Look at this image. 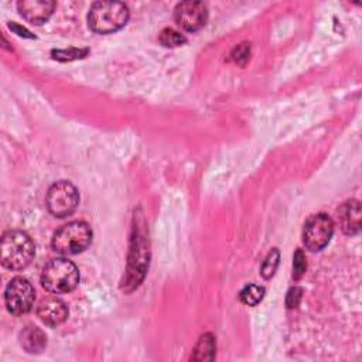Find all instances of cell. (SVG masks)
<instances>
[{"instance_id": "6da1fadb", "label": "cell", "mask_w": 362, "mask_h": 362, "mask_svg": "<svg viewBox=\"0 0 362 362\" xmlns=\"http://www.w3.org/2000/svg\"><path fill=\"white\" fill-rule=\"evenodd\" d=\"M34 257V243L23 230H8L0 242V260L8 270H23Z\"/></svg>"}, {"instance_id": "7a4b0ae2", "label": "cell", "mask_w": 362, "mask_h": 362, "mask_svg": "<svg viewBox=\"0 0 362 362\" xmlns=\"http://www.w3.org/2000/svg\"><path fill=\"white\" fill-rule=\"evenodd\" d=\"M129 8L120 1H96L88 14L89 27L98 34H110L126 25Z\"/></svg>"}, {"instance_id": "3957f363", "label": "cell", "mask_w": 362, "mask_h": 362, "mask_svg": "<svg viewBox=\"0 0 362 362\" xmlns=\"http://www.w3.org/2000/svg\"><path fill=\"white\" fill-rule=\"evenodd\" d=\"M79 283V270L68 259H52L42 267L41 284L51 294L72 291Z\"/></svg>"}, {"instance_id": "277c9868", "label": "cell", "mask_w": 362, "mask_h": 362, "mask_svg": "<svg viewBox=\"0 0 362 362\" xmlns=\"http://www.w3.org/2000/svg\"><path fill=\"white\" fill-rule=\"evenodd\" d=\"M92 242V229L86 222L72 221L55 230L51 246L64 256L78 255L83 252Z\"/></svg>"}, {"instance_id": "5b68a950", "label": "cell", "mask_w": 362, "mask_h": 362, "mask_svg": "<svg viewBox=\"0 0 362 362\" xmlns=\"http://www.w3.org/2000/svg\"><path fill=\"white\" fill-rule=\"evenodd\" d=\"M79 204V194L69 181H57L47 192L45 205L48 211L57 218H65L75 212Z\"/></svg>"}, {"instance_id": "8992f818", "label": "cell", "mask_w": 362, "mask_h": 362, "mask_svg": "<svg viewBox=\"0 0 362 362\" xmlns=\"http://www.w3.org/2000/svg\"><path fill=\"white\" fill-rule=\"evenodd\" d=\"M334 233V222L332 219L324 214L311 215L303 228V243L311 252H318L324 249Z\"/></svg>"}, {"instance_id": "52a82bcc", "label": "cell", "mask_w": 362, "mask_h": 362, "mask_svg": "<svg viewBox=\"0 0 362 362\" xmlns=\"http://www.w3.org/2000/svg\"><path fill=\"white\" fill-rule=\"evenodd\" d=\"M35 291L31 283L24 277H14L8 281L4 290V304L10 314H27L34 304Z\"/></svg>"}, {"instance_id": "ba28073f", "label": "cell", "mask_w": 362, "mask_h": 362, "mask_svg": "<svg viewBox=\"0 0 362 362\" xmlns=\"http://www.w3.org/2000/svg\"><path fill=\"white\" fill-rule=\"evenodd\" d=\"M174 18L182 30L194 33L205 25L208 8L201 1H181L175 6Z\"/></svg>"}, {"instance_id": "9c48e42d", "label": "cell", "mask_w": 362, "mask_h": 362, "mask_svg": "<svg viewBox=\"0 0 362 362\" xmlns=\"http://www.w3.org/2000/svg\"><path fill=\"white\" fill-rule=\"evenodd\" d=\"M54 7L55 3L49 0H21L17 3L20 16L34 25L45 23L51 17Z\"/></svg>"}, {"instance_id": "30bf717a", "label": "cell", "mask_w": 362, "mask_h": 362, "mask_svg": "<svg viewBox=\"0 0 362 362\" xmlns=\"http://www.w3.org/2000/svg\"><path fill=\"white\" fill-rule=\"evenodd\" d=\"M38 318L49 327H57L68 318V307L57 297H45L37 305Z\"/></svg>"}, {"instance_id": "8fae6325", "label": "cell", "mask_w": 362, "mask_h": 362, "mask_svg": "<svg viewBox=\"0 0 362 362\" xmlns=\"http://www.w3.org/2000/svg\"><path fill=\"white\" fill-rule=\"evenodd\" d=\"M338 223L345 235H356L361 230V204L358 199L344 202L337 211Z\"/></svg>"}, {"instance_id": "7c38bea8", "label": "cell", "mask_w": 362, "mask_h": 362, "mask_svg": "<svg viewBox=\"0 0 362 362\" xmlns=\"http://www.w3.org/2000/svg\"><path fill=\"white\" fill-rule=\"evenodd\" d=\"M20 345L28 354H38L47 345L45 334L35 325H27L20 332Z\"/></svg>"}, {"instance_id": "4fadbf2b", "label": "cell", "mask_w": 362, "mask_h": 362, "mask_svg": "<svg viewBox=\"0 0 362 362\" xmlns=\"http://www.w3.org/2000/svg\"><path fill=\"white\" fill-rule=\"evenodd\" d=\"M216 344L215 337L209 332L199 337L198 342L194 346V354L191 356L192 361H212L215 358Z\"/></svg>"}, {"instance_id": "5bb4252c", "label": "cell", "mask_w": 362, "mask_h": 362, "mask_svg": "<svg viewBox=\"0 0 362 362\" xmlns=\"http://www.w3.org/2000/svg\"><path fill=\"white\" fill-rule=\"evenodd\" d=\"M263 296H264V288L260 286H256V284H247L239 293L240 301L246 305L259 304L262 301Z\"/></svg>"}, {"instance_id": "9a60e30c", "label": "cell", "mask_w": 362, "mask_h": 362, "mask_svg": "<svg viewBox=\"0 0 362 362\" xmlns=\"http://www.w3.org/2000/svg\"><path fill=\"white\" fill-rule=\"evenodd\" d=\"M158 40H160L161 45H163V47H167V48L180 47V45H182V44H185V41H187V38H185L181 33H178V31H175V30H173V28H164V30L160 33Z\"/></svg>"}, {"instance_id": "2e32d148", "label": "cell", "mask_w": 362, "mask_h": 362, "mask_svg": "<svg viewBox=\"0 0 362 362\" xmlns=\"http://www.w3.org/2000/svg\"><path fill=\"white\" fill-rule=\"evenodd\" d=\"M279 259H280V255H279V250L274 247L269 252V255L266 256V259L263 260V264H262V269H260V274L263 276V279H270L276 269H277V264H279Z\"/></svg>"}, {"instance_id": "e0dca14e", "label": "cell", "mask_w": 362, "mask_h": 362, "mask_svg": "<svg viewBox=\"0 0 362 362\" xmlns=\"http://www.w3.org/2000/svg\"><path fill=\"white\" fill-rule=\"evenodd\" d=\"M249 58H250V44L249 42H240L230 52V59L240 66H243L249 61Z\"/></svg>"}, {"instance_id": "ac0fdd59", "label": "cell", "mask_w": 362, "mask_h": 362, "mask_svg": "<svg viewBox=\"0 0 362 362\" xmlns=\"http://www.w3.org/2000/svg\"><path fill=\"white\" fill-rule=\"evenodd\" d=\"M307 269V262H305V256L304 252L301 249H297L293 257V279L298 280L303 277V274L305 273Z\"/></svg>"}, {"instance_id": "d6986e66", "label": "cell", "mask_w": 362, "mask_h": 362, "mask_svg": "<svg viewBox=\"0 0 362 362\" xmlns=\"http://www.w3.org/2000/svg\"><path fill=\"white\" fill-rule=\"evenodd\" d=\"M88 49H76V48H69V49H57L52 51V55L58 61H71L76 58H82Z\"/></svg>"}, {"instance_id": "ffe728a7", "label": "cell", "mask_w": 362, "mask_h": 362, "mask_svg": "<svg viewBox=\"0 0 362 362\" xmlns=\"http://www.w3.org/2000/svg\"><path fill=\"white\" fill-rule=\"evenodd\" d=\"M301 294H303V290L297 286L291 287L287 293V297H286V304L288 308H296L301 300Z\"/></svg>"}, {"instance_id": "44dd1931", "label": "cell", "mask_w": 362, "mask_h": 362, "mask_svg": "<svg viewBox=\"0 0 362 362\" xmlns=\"http://www.w3.org/2000/svg\"><path fill=\"white\" fill-rule=\"evenodd\" d=\"M10 28H11L16 34H18L20 37H27V38H33V37H34L28 30H25L24 27H21V25H18V24H16V23H11V24H10Z\"/></svg>"}]
</instances>
